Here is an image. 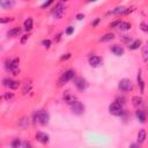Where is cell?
I'll return each mask as SVG.
<instances>
[{"instance_id": "cell-28", "label": "cell", "mask_w": 148, "mask_h": 148, "mask_svg": "<svg viewBox=\"0 0 148 148\" xmlns=\"http://www.w3.org/2000/svg\"><path fill=\"white\" fill-rule=\"evenodd\" d=\"M42 45H43L44 47L49 49V47L51 46V40H50V39H43V40H42Z\"/></svg>"}, {"instance_id": "cell-7", "label": "cell", "mask_w": 148, "mask_h": 148, "mask_svg": "<svg viewBox=\"0 0 148 148\" xmlns=\"http://www.w3.org/2000/svg\"><path fill=\"white\" fill-rule=\"evenodd\" d=\"M52 14H53L54 18H60V17H62V15L65 14V6H64V3H62V2H58V3L56 5V7L53 8Z\"/></svg>"}, {"instance_id": "cell-3", "label": "cell", "mask_w": 148, "mask_h": 148, "mask_svg": "<svg viewBox=\"0 0 148 148\" xmlns=\"http://www.w3.org/2000/svg\"><path fill=\"white\" fill-rule=\"evenodd\" d=\"M75 77V71L74 69H67L65 73L61 74V76L58 79V87H62L68 81L73 80Z\"/></svg>"}, {"instance_id": "cell-1", "label": "cell", "mask_w": 148, "mask_h": 148, "mask_svg": "<svg viewBox=\"0 0 148 148\" xmlns=\"http://www.w3.org/2000/svg\"><path fill=\"white\" fill-rule=\"evenodd\" d=\"M32 120L35 124H39V125H47L49 120H50V114L45 111V110H39V111H35L32 114Z\"/></svg>"}, {"instance_id": "cell-16", "label": "cell", "mask_w": 148, "mask_h": 148, "mask_svg": "<svg viewBox=\"0 0 148 148\" xmlns=\"http://www.w3.org/2000/svg\"><path fill=\"white\" fill-rule=\"evenodd\" d=\"M32 27H34V20H32V17H28L23 22V28H24L25 31H31Z\"/></svg>"}, {"instance_id": "cell-19", "label": "cell", "mask_w": 148, "mask_h": 148, "mask_svg": "<svg viewBox=\"0 0 148 148\" xmlns=\"http://www.w3.org/2000/svg\"><path fill=\"white\" fill-rule=\"evenodd\" d=\"M14 5H15V2L12 0H0V7H2V8L8 9V8H12Z\"/></svg>"}, {"instance_id": "cell-30", "label": "cell", "mask_w": 148, "mask_h": 148, "mask_svg": "<svg viewBox=\"0 0 148 148\" xmlns=\"http://www.w3.org/2000/svg\"><path fill=\"white\" fill-rule=\"evenodd\" d=\"M29 34H25V35H23L22 36V38H21V44H25L27 43V40H28V38H29Z\"/></svg>"}, {"instance_id": "cell-8", "label": "cell", "mask_w": 148, "mask_h": 148, "mask_svg": "<svg viewBox=\"0 0 148 148\" xmlns=\"http://www.w3.org/2000/svg\"><path fill=\"white\" fill-rule=\"evenodd\" d=\"M74 86L79 91H83L88 87V82L83 77H75L74 79Z\"/></svg>"}, {"instance_id": "cell-34", "label": "cell", "mask_w": 148, "mask_h": 148, "mask_svg": "<svg viewBox=\"0 0 148 148\" xmlns=\"http://www.w3.org/2000/svg\"><path fill=\"white\" fill-rule=\"evenodd\" d=\"M119 22H120V20H117V21L111 22V23H110V28H117V25H118Z\"/></svg>"}, {"instance_id": "cell-22", "label": "cell", "mask_w": 148, "mask_h": 148, "mask_svg": "<svg viewBox=\"0 0 148 148\" xmlns=\"http://www.w3.org/2000/svg\"><path fill=\"white\" fill-rule=\"evenodd\" d=\"M125 12H126V8L120 6V7H116L114 9H112L110 13L112 14H116V15H125Z\"/></svg>"}, {"instance_id": "cell-40", "label": "cell", "mask_w": 148, "mask_h": 148, "mask_svg": "<svg viewBox=\"0 0 148 148\" xmlns=\"http://www.w3.org/2000/svg\"><path fill=\"white\" fill-rule=\"evenodd\" d=\"M131 148H138V146L135 143H133V145H131Z\"/></svg>"}, {"instance_id": "cell-26", "label": "cell", "mask_w": 148, "mask_h": 148, "mask_svg": "<svg viewBox=\"0 0 148 148\" xmlns=\"http://www.w3.org/2000/svg\"><path fill=\"white\" fill-rule=\"evenodd\" d=\"M22 143H21V140L20 139H17V138H15L13 141H12V143H10V146H12V148H20V146H21Z\"/></svg>"}, {"instance_id": "cell-37", "label": "cell", "mask_w": 148, "mask_h": 148, "mask_svg": "<svg viewBox=\"0 0 148 148\" xmlns=\"http://www.w3.org/2000/svg\"><path fill=\"white\" fill-rule=\"evenodd\" d=\"M52 3H53L52 0H50V1H47V2H44V3L42 5V8H46V7H49L50 5H52Z\"/></svg>"}, {"instance_id": "cell-41", "label": "cell", "mask_w": 148, "mask_h": 148, "mask_svg": "<svg viewBox=\"0 0 148 148\" xmlns=\"http://www.w3.org/2000/svg\"><path fill=\"white\" fill-rule=\"evenodd\" d=\"M0 101H1V96H0Z\"/></svg>"}, {"instance_id": "cell-17", "label": "cell", "mask_w": 148, "mask_h": 148, "mask_svg": "<svg viewBox=\"0 0 148 148\" xmlns=\"http://www.w3.org/2000/svg\"><path fill=\"white\" fill-rule=\"evenodd\" d=\"M135 116H136V118H138V120L140 121V123H146V112L143 111V110H140V109H138L136 110V112H135Z\"/></svg>"}, {"instance_id": "cell-4", "label": "cell", "mask_w": 148, "mask_h": 148, "mask_svg": "<svg viewBox=\"0 0 148 148\" xmlns=\"http://www.w3.org/2000/svg\"><path fill=\"white\" fill-rule=\"evenodd\" d=\"M118 88H119L121 91H132V90H133L132 81H131L130 79H123V80L119 81Z\"/></svg>"}, {"instance_id": "cell-39", "label": "cell", "mask_w": 148, "mask_h": 148, "mask_svg": "<svg viewBox=\"0 0 148 148\" xmlns=\"http://www.w3.org/2000/svg\"><path fill=\"white\" fill-rule=\"evenodd\" d=\"M98 22H99V18H96L94 22H91V25H92V27H96V25L98 24Z\"/></svg>"}, {"instance_id": "cell-14", "label": "cell", "mask_w": 148, "mask_h": 148, "mask_svg": "<svg viewBox=\"0 0 148 148\" xmlns=\"http://www.w3.org/2000/svg\"><path fill=\"white\" fill-rule=\"evenodd\" d=\"M132 104H133V106L134 108H140V106H142L143 105V98L141 97V96H133L132 97Z\"/></svg>"}, {"instance_id": "cell-20", "label": "cell", "mask_w": 148, "mask_h": 148, "mask_svg": "<svg viewBox=\"0 0 148 148\" xmlns=\"http://www.w3.org/2000/svg\"><path fill=\"white\" fill-rule=\"evenodd\" d=\"M138 84H139V87H140V91L141 92H143L145 91V81H143V79H142V74H141V71H139V73H138Z\"/></svg>"}, {"instance_id": "cell-24", "label": "cell", "mask_w": 148, "mask_h": 148, "mask_svg": "<svg viewBox=\"0 0 148 148\" xmlns=\"http://www.w3.org/2000/svg\"><path fill=\"white\" fill-rule=\"evenodd\" d=\"M141 44H142V42L140 40V39H135V40H133L131 44H130V50H138L140 46H141Z\"/></svg>"}, {"instance_id": "cell-5", "label": "cell", "mask_w": 148, "mask_h": 148, "mask_svg": "<svg viewBox=\"0 0 148 148\" xmlns=\"http://www.w3.org/2000/svg\"><path fill=\"white\" fill-rule=\"evenodd\" d=\"M109 112L111 114H114V116H121L124 110H123V105H120L119 103L117 102H113L109 105Z\"/></svg>"}, {"instance_id": "cell-38", "label": "cell", "mask_w": 148, "mask_h": 148, "mask_svg": "<svg viewBox=\"0 0 148 148\" xmlns=\"http://www.w3.org/2000/svg\"><path fill=\"white\" fill-rule=\"evenodd\" d=\"M75 17H76V20H79V21H80V20L84 18V14H82V13H79V14H76V16H75Z\"/></svg>"}, {"instance_id": "cell-13", "label": "cell", "mask_w": 148, "mask_h": 148, "mask_svg": "<svg viewBox=\"0 0 148 148\" xmlns=\"http://www.w3.org/2000/svg\"><path fill=\"white\" fill-rule=\"evenodd\" d=\"M110 51H111L114 56H118V57H120V56L124 54V47H123L121 45H118V44H114V45L110 46Z\"/></svg>"}, {"instance_id": "cell-2", "label": "cell", "mask_w": 148, "mask_h": 148, "mask_svg": "<svg viewBox=\"0 0 148 148\" xmlns=\"http://www.w3.org/2000/svg\"><path fill=\"white\" fill-rule=\"evenodd\" d=\"M18 64H20V59L16 57V58H13V59H8L6 62H5V67L8 72H10L12 74L16 75L20 69H18Z\"/></svg>"}, {"instance_id": "cell-21", "label": "cell", "mask_w": 148, "mask_h": 148, "mask_svg": "<svg viewBox=\"0 0 148 148\" xmlns=\"http://www.w3.org/2000/svg\"><path fill=\"white\" fill-rule=\"evenodd\" d=\"M146 140V130L145 128H141L138 133V142L139 143H143Z\"/></svg>"}, {"instance_id": "cell-32", "label": "cell", "mask_w": 148, "mask_h": 148, "mask_svg": "<svg viewBox=\"0 0 148 148\" xmlns=\"http://www.w3.org/2000/svg\"><path fill=\"white\" fill-rule=\"evenodd\" d=\"M140 27H141V30H142V31H145V32H147V31H148V27H147V24H146L145 22H141Z\"/></svg>"}, {"instance_id": "cell-9", "label": "cell", "mask_w": 148, "mask_h": 148, "mask_svg": "<svg viewBox=\"0 0 148 148\" xmlns=\"http://www.w3.org/2000/svg\"><path fill=\"white\" fill-rule=\"evenodd\" d=\"M62 99L65 101V103H67V104H72V103H74L75 101H76V97H75V95L74 94H72L69 90H66L65 92H64V95H62Z\"/></svg>"}, {"instance_id": "cell-18", "label": "cell", "mask_w": 148, "mask_h": 148, "mask_svg": "<svg viewBox=\"0 0 148 148\" xmlns=\"http://www.w3.org/2000/svg\"><path fill=\"white\" fill-rule=\"evenodd\" d=\"M117 29L119 30H123V31H126V30H130L131 29V23L128 22H124V21H120L117 25Z\"/></svg>"}, {"instance_id": "cell-27", "label": "cell", "mask_w": 148, "mask_h": 148, "mask_svg": "<svg viewBox=\"0 0 148 148\" xmlns=\"http://www.w3.org/2000/svg\"><path fill=\"white\" fill-rule=\"evenodd\" d=\"M14 21V17H0V23H8Z\"/></svg>"}, {"instance_id": "cell-15", "label": "cell", "mask_w": 148, "mask_h": 148, "mask_svg": "<svg viewBox=\"0 0 148 148\" xmlns=\"http://www.w3.org/2000/svg\"><path fill=\"white\" fill-rule=\"evenodd\" d=\"M20 34H21V28L20 27H14V28H12L10 30L7 31V37H10V38L17 37Z\"/></svg>"}, {"instance_id": "cell-25", "label": "cell", "mask_w": 148, "mask_h": 148, "mask_svg": "<svg viewBox=\"0 0 148 148\" xmlns=\"http://www.w3.org/2000/svg\"><path fill=\"white\" fill-rule=\"evenodd\" d=\"M142 58H143V61L145 62L148 61V47L146 45L142 46Z\"/></svg>"}, {"instance_id": "cell-35", "label": "cell", "mask_w": 148, "mask_h": 148, "mask_svg": "<svg viewBox=\"0 0 148 148\" xmlns=\"http://www.w3.org/2000/svg\"><path fill=\"white\" fill-rule=\"evenodd\" d=\"M22 147L23 148H32L31 145H30V142H28V141H23L22 142Z\"/></svg>"}, {"instance_id": "cell-29", "label": "cell", "mask_w": 148, "mask_h": 148, "mask_svg": "<svg viewBox=\"0 0 148 148\" xmlns=\"http://www.w3.org/2000/svg\"><path fill=\"white\" fill-rule=\"evenodd\" d=\"M65 32H66V35H68V36H69V35H72V34L74 32V27H72V25L67 27V28H66V31H65Z\"/></svg>"}, {"instance_id": "cell-6", "label": "cell", "mask_w": 148, "mask_h": 148, "mask_svg": "<svg viewBox=\"0 0 148 148\" xmlns=\"http://www.w3.org/2000/svg\"><path fill=\"white\" fill-rule=\"evenodd\" d=\"M71 109H72V112L74 114H77V116H80V114H82L84 112V105L77 99L74 103L71 104Z\"/></svg>"}, {"instance_id": "cell-31", "label": "cell", "mask_w": 148, "mask_h": 148, "mask_svg": "<svg viewBox=\"0 0 148 148\" xmlns=\"http://www.w3.org/2000/svg\"><path fill=\"white\" fill-rule=\"evenodd\" d=\"M71 53H66V54H62L61 57H60V61H64V60H67V59H69L71 58Z\"/></svg>"}, {"instance_id": "cell-36", "label": "cell", "mask_w": 148, "mask_h": 148, "mask_svg": "<svg viewBox=\"0 0 148 148\" xmlns=\"http://www.w3.org/2000/svg\"><path fill=\"white\" fill-rule=\"evenodd\" d=\"M121 39H123L124 42H126V43L131 42V37H130V36H127V35H124V36H121Z\"/></svg>"}, {"instance_id": "cell-12", "label": "cell", "mask_w": 148, "mask_h": 148, "mask_svg": "<svg viewBox=\"0 0 148 148\" xmlns=\"http://www.w3.org/2000/svg\"><path fill=\"white\" fill-rule=\"evenodd\" d=\"M35 136H36V140L39 141L40 143H47L50 141V136L44 132H37Z\"/></svg>"}, {"instance_id": "cell-23", "label": "cell", "mask_w": 148, "mask_h": 148, "mask_svg": "<svg viewBox=\"0 0 148 148\" xmlns=\"http://www.w3.org/2000/svg\"><path fill=\"white\" fill-rule=\"evenodd\" d=\"M114 38V35L112 34V32H108V34H105V35H103L101 38H99V42H103V43H105V42H109V40H112Z\"/></svg>"}, {"instance_id": "cell-11", "label": "cell", "mask_w": 148, "mask_h": 148, "mask_svg": "<svg viewBox=\"0 0 148 148\" xmlns=\"http://www.w3.org/2000/svg\"><path fill=\"white\" fill-rule=\"evenodd\" d=\"M3 84L6 87H8L9 89H13V90H15V89H17L20 87V82L15 81V80H12V79H5L3 80Z\"/></svg>"}, {"instance_id": "cell-10", "label": "cell", "mask_w": 148, "mask_h": 148, "mask_svg": "<svg viewBox=\"0 0 148 148\" xmlns=\"http://www.w3.org/2000/svg\"><path fill=\"white\" fill-rule=\"evenodd\" d=\"M88 62H89V65H90L91 67H99V66L102 65L103 60H102V58L98 57V56H91V57L88 59Z\"/></svg>"}, {"instance_id": "cell-33", "label": "cell", "mask_w": 148, "mask_h": 148, "mask_svg": "<svg viewBox=\"0 0 148 148\" xmlns=\"http://www.w3.org/2000/svg\"><path fill=\"white\" fill-rule=\"evenodd\" d=\"M13 97H14V94L13 92H6L5 94V99H7V101L8 99H12Z\"/></svg>"}]
</instances>
